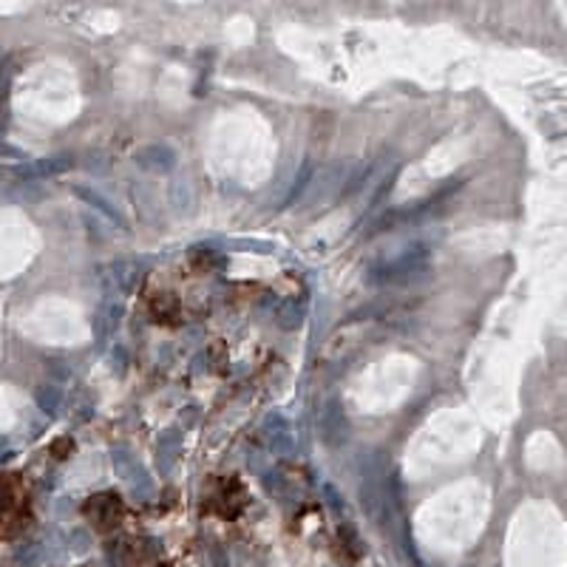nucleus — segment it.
<instances>
[{"instance_id":"obj_1","label":"nucleus","mask_w":567,"mask_h":567,"mask_svg":"<svg viewBox=\"0 0 567 567\" xmlns=\"http://www.w3.org/2000/svg\"><path fill=\"white\" fill-rule=\"evenodd\" d=\"M85 516L91 519V525L100 531H111L116 522L122 519V502L114 494H97L85 502Z\"/></svg>"},{"instance_id":"obj_2","label":"nucleus","mask_w":567,"mask_h":567,"mask_svg":"<svg viewBox=\"0 0 567 567\" xmlns=\"http://www.w3.org/2000/svg\"><path fill=\"white\" fill-rule=\"evenodd\" d=\"M148 312L159 324H176L179 321V301L173 298V295H167V292H159L156 298H151Z\"/></svg>"},{"instance_id":"obj_3","label":"nucleus","mask_w":567,"mask_h":567,"mask_svg":"<svg viewBox=\"0 0 567 567\" xmlns=\"http://www.w3.org/2000/svg\"><path fill=\"white\" fill-rule=\"evenodd\" d=\"M241 505H244V491H241L236 483H227V488L219 494L216 511H222V516H236Z\"/></svg>"},{"instance_id":"obj_4","label":"nucleus","mask_w":567,"mask_h":567,"mask_svg":"<svg viewBox=\"0 0 567 567\" xmlns=\"http://www.w3.org/2000/svg\"><path fill=\"white\" fill-rule=\"evenodd\" d=\"M71 448H74V443H71V440H66V437H63V440H57V443H54V448H52V454H54V457H66V454H71Z\"/></svg>"}]
</instances>
